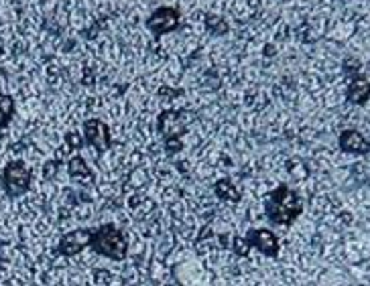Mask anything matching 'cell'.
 Returning a JSON list of instances; mask_svg holds the SVG:
<instances>
[{"label":"cell","instance_id":"obj_17","mask_svg":"<svg viewBox=\"0 0 370 286\" xmlns=\"http://www.w3.org/2000/svg\"><path fill=\"white\" fill-rule=\"evenodd\" d=\"M65 143L67 144H71L74 148H81V144H83V138H80L76 132H67L65 134Z\"/></svg>","mask_w":370,"mask_h":286},{"label":"cell","instance_id":"obj_16","mask_svg":"<svg viewBox=\"0 0 370 286\" xmlns=\"http://www.w3.org/2000/svg\"><path fill=\"white\" fill-rule=\"evenodd\" d=\"M157 94H159V97H169V100H173V97H179V95H183V90H173V88L161 85Z\"/></svg>","mask_w":370,"mask_h":286},{"label":"cell","instance_id":"obj_7","mask_svg":"<svg viewBox=\"0 0 370 286\" xmlns=\"http://www.w3.org/2000/svg\"><path fill=\"white\" fill-rule=\"evenodd\" d=\"M83 130V143L90 144L92 148H96L98 153H106L112 148V134L108 124H104L98 118H90L81 124Z\"/></svg>","mask_w":370,"mask_h":286},{"label":"cell","instance_id":"obj_13","mask_svg":"<svg viewBox=\"0 0 370 286\" xmlns=\"http://www.w3.org/2000/svg\"><path fill=\"white\" fill-rule=\"evenodd\" d=\"M204 27H206V31L209 35H216V37H224L230 31V25H228V20H226L224 16L212 15V13L204 18Z\"/></svg>","mask_w":370,"mask_h":286},{"label":"cell","instance_id":"obj_1","mask_svg":"<svg viewBox=\"0 0 370 286\" xmlns=\"http://www.w3.org/2000/svg\"><path fill=\"white\" fill-rule=\"evenodd\" d=\"M301 199L295 191H291L287 185H279L265 199V213L269 222L274 225L289 227L301 215Z\"/></svg>","mask_w":370,"mask_h":286},{"label":"cell","instance_id":"obj_5","mask_svg":"<svg viewBox=\"0 0 370 286\" xmlns=\"http://www.w3.org/2000/svg\"><path fill=\"white\" fill-rule=\"evenodd\" d=\"M179 27H181V15L173 6H159L146 18V29L157 37L167 35V32H175Z\"/></svg>","mask_w":370,"mask_h":286},{"label":"cell","instance_id":"obj_3","mask_svg":"<svg viewBox=\"0 0 370 286\" xmlns=\"http://www.w3.org/2000/svg\"><path fill=\"white\" fill-rule=\"evenodd\" d=\"M187 128L185 112L183 110H163L157 116V132L161 134L165 150L169 155H178L183 150V134Z\"/></svg>","mask_w":370,"mask_h":286},{"label":"cell","instance_id":"obj_6","mask_svg":"<svg viewBox=\"0 0 370 286\" xmlns=\"http://www.w3.org/2000/svg\"><path fill=\"white\" fill-rule=\"evenodd\" d=\"M90 238H92V227H78L64 234L57 246H55V254L71 258L83 252L86 248H90Z\"/></svg>","mask_w":370,"mask_h":286},{"label":"cell","instance_id":"obj_4","mask_svg":"<svg viewBox=\"0 0 370 286\" xmlns=\"http://www.w3.org/2000/svg\"><path fill=\"white\" fill-rule=\"evenodd\" d=\"M2 189L8 197H21L25 195L27 191L31 189V181H33V171L31 167L25 162V160H13L4 167L2 171Z\"/></svg>","mask_w":370,"mask_h":286},{"label":"cell","instance_id":"obj_15","mask_svg":"<svg viewBox=\"0 0 370 286\" xmlns=\"http://www.w3.org/2000/svg\"><path fill=\"white\" fill-rule=\"evenodd\" d=\"M230 248H232V252L236 256H248L250 252V244L246 242V238H230Z\"/></svg>","mask_w":370,"mask_h":286},{"label":"cell","instance_id":"obj_11","mask_svg":"<svg viewBox=\"0 0 370 286\" xmlns=\"http://www.w3.org/2000/svg\"><path fill=\"white\" fill-rule=\"evenodd\" d=\"M214 193L218 199H222L226 203H238L241 201V191L234 187V183L230 179H220L214 183Z\"/></svg>","mask_w":370,"mask_h":286},{"label":"cell","instance_id":"obj_9","mask_svg":"<svg viewBox=\"0 0 370 286\" xmlns=\"http://www.w3.org/2000/svg\"><path fill=\"white\" fill-rule=\"evenodd\" d=\"M340 148L350 155H369L370 143L358 130H344L340 134Z\"/></svg>","mask_w":370,"mask_h":286},{"label":"cell","instance_id":"obj_10","mask_svg":"<svg viewBox=\"0 0 370 286\" xmlns=\"http://www.w3.org/2000/svg\"><path fill=\"white\" fill-rule=\"evenodd\" d=\"M67 173L71 179H76V181H80L83 185H88V183H94L96 181V175H94V171L86 165V160L81 159V157H74V159H69L67 162Z\"/></svg>","mask_w":370,"mask_h":286},{"label":"cell","instance_id":"obj_18","mask_svg":"<svg viewBox=\"0 0 370 286\" xmlns=\"http://www.w3.org/2000/svg\"><path fill=\"white\" fill-rule=\"evenodd\" d=\"M53 173H57V160H47V165H45V179H51Z\"/></svg>","mask_w":370,"mask_h":286},{"label":"cell","instance_id":"obj_19","mask_svg":"<svg viewBox=\"0 0 370 286\" xmlns=\"http://www.w3.org/2000/svg\"><path fill=\"white\" fill-rule=\"evenodd\" d=\"M285 2H289V0H285Z\"/></svg>","mask_w":370,"mask_h":286},{"label":"cell","instance_id":"obj_20","mask_svg":"<svg viewBox=\"0 0 370 286\" xmlns=\"http://www.w3.org/2000/svg\"><path fill=\"white\" fill-rule=\"evenodd\" d=\"M369 67H370V61H369Z\"/></svg>","mask_w":370,"mask_h":286},{"label":"cell","instance_id":"obj_14","mask_svg":"<svg viewBox=\"0 0 370 286\" xmlns=\"http://www.w3.org/2000/svg\"><path fill=\"white\" fill-rule=\"evenodd\" d=\"M15 100H13V95L8 94H2L0 92V128H6L11 124V120H13V116H15Z\"/></svg>","mask_w":370,"mask_h":286},{"label":"cell","instance_id":"obj_12","mask_svg":"<svg viewBox=\"0 0 370 286\" xmlns=\"http://www.w3.org/2000/svg\"><path fill=\"white\" fill-rule=\"evenodd\" d=\"M370 97V83L364 78H354L352 83L348 85V100L352 102V104H358V106H362V104H366V100Z\"/></svg>","mask_w":370,"mask_h":286},{"label":"cell","instance_id":"obj_2","mask_svg":"<svg viewBox=\"0 0 370 286\" xmlns=\"http://www.w3.org/2000/svg\"><path fill=\"white\" fill-rule=\"evenodd\" d=\"M90 250L98 256H104L112 262H122L129 256V239L122 230L112 223H104L100 227H92Z\"/></svg>","mask_w":370,"mask_h":286},{"label":"cell","instance_id":"obj_8","mask_svg":"<svg viewBox=\"0 0 370 286\" xmlns=\"http://www.w3.org/2000/svg\"><path fill=\"white\" fill-rule=\"evenodd\" d=\"M246 242L250 244V248H257L260 254L269 256V258H277L279 254V239L271 230H262V227H255L246 232Z\"/></svg>","mask_w":370,"mask_h":286}]
</instances>
